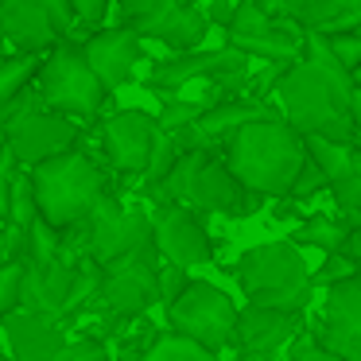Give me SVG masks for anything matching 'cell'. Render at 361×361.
<instances>
[{
    "label": "cell",
    "mask_w": 361,
    "mask_h": 361,
    "mask_svg": "<svg viewBox=\"0 0 361 361\" xmlns=\"http://www.w3.org/2000/svg\"><path fill=\"white\" fill-rule=\"evenodd\" d=\"M276 105L280 117L295 128L303 140H334V144H357L353 128V78L338 66L326 39L319 32H307L303 59L288 66L276 82Z\"/></svg>",
    "instance_id": "obj_1"
},
{
    "label": "cell",
    "mask_w": 361,
    "mask_h": 361,
    "mask_svg": "<svg viewBox=\"0 0 361 361\" xmlns=\"http://www.w3.org/2000/svg\"><path fill=\"white\" fill-rule=\"evenodd\" d=\"M226 167L249 195H291L299 171L307 167V140L283 117L245 125L221 148Z\"/></svg>",
    "instance_id": "obj_2"
},
{
    "label": "cell",
    "mask_w": 361,
    "mask_h": 361,
    "mask_svg": "<svg viewBox=\"0 0 361 361\" xmlns=\"http://www.w3.org/2000/svg\"><path fill=\"white\" fill-rule=\"evenodd\" d=\"M39 218L55 226L59 233L90 221V214L105 202V171L86 148H74L66 156H55L32 171Z\"/></svg>",
    "instance_id": "obj_3"
},
{
    "label": "cell",
    "mask_w": 361,
    "mask_h": 361,
    "mask_svg": "<svg viewBox=\"0 0 361 361\" xmlns=\"http://www.w3.org/2000/svg\"><path fill=\"white\" fill-rule=\"evenodd\" d=\"M237 280L249 295V307L283 311V314H303V307L311 303V283H314L299 245L291 241L245 249L241 260H237Z\"/></svg>",
    "instance_id": "obj_4"
},
{
    "label": "cell",
    "mask_w": 361,
    "mask_h": 361,
    "mask_svg": "<svg viewBox=\"0 0 361 361\" xmlns=\"http://www.w3.org/2000/svg\"><path fill=\"white\" fill-rule=\"evenodd\" d=\"M152 195L159 206H187L195 214H241L249 206V190L226 167L221 152H187Z\"/></svg>",
    "instance_id": "obj_5"
},
{
    "label": "cell",
    "mask_w": 361,
    "mask_h": 361,
    "mask_svg": "<svg viewBox=\"0 0 361 361\" xmlns=\"http://www.w3.org/2000/svg\"><path fill=\"white\" fill-rule=\"evenodd\" d=\"M0 136H4V144L12 148L16 164L24 167V171H35V167L47 164V159L66 156V152L78 148L82 125L71 117L51 113L32 86L27 94H20L12 105L0 109Z\"/></svg>",
    "instance_id": "obj_6"
},
{
    "label": "cell",
    "mask_w": 361,
    "mask_h": 361,
    "mask_svg": "<svg viewBox=\"0 0 361 361\" xmlns=\"http://www.w3.org/2000/svg\"><path fill=\"white\" fill-rule=\"evenodd\" d=\"M35 94L47 105L51 113L71 121H94L102 113L109 90L102 86L94 71L86 63V51L82 43H59L47 59H43V71L35 78Z\"/></svg>",
    "instance_id": "obj_7"
},
{
    "label": "cell",
    "mask_w": 361,
    "mask_h": 361,
    "mask_svg": "<svg viewBox=\"0 0 361 361\" xmlns=\"http://www.w3.org/2000/svg\"><path fill=\"white\" fill-rule=\"evenodd\" d=\"M237 319L241 311L233 307V299L206 280H190V288L167 307V322L175 334L206 345L210 353L237 345Z\"/></svg>",
    "instance_id": "obj_8"
},
{
    "label": "cell",
    "mask_w": 361,
    "mask_h": 361,
    "mask_svg": "<svg viewBox=\"0 0 361 361\" xmlns=\"http://www.w3.org/2000/svg\"><path fill=\"white\" fill-rule=\"evenodd\" d=\"M117 20L133 27L140 39H159L179 55H195L202 47L210 20L198 4H179V0H125L117 8Z\"/></svg>",
    "instance_id": "obj_9"
},
{
    "label": "cell",
    "mask_w": 361,
    "mask_h": 361,
    "mask_svg": "<svg viewBox=\"0 0 361 361\" xmlns=\"http://www.w3.org/2000/svg\"><path fill=\"white\" fill-rule=\"evenodd\" d=\"M159 260H164L159 249L148 245V249L102 268V295H97V303L109 311V319H117V322L136 319L152 303H159V272H164Z\"/></svg>",
    "instance_id": "obj_10"
},
{
    "label": "cell",
    "mask_w": 361,
    "mask_h": 361,
    "mask_svg": "<svg viewBox=\"0 0 361 361\" xmlns=\"http://www.w3.org/2000/svg\"><path fill=\"white\" fill-rule=\"evenodd\" d=\"M226 47L241 55H257L268 63H299L307 47V32L291 20H280L268 12V4H241L233 27L226 32Z\"/></svg>",
    "instance_id": "obj_11"
},
{
    "label": "cell",
    "mask_w": 361,
    "mask_h": 361,
    "mask_svg": "<svg viewBox=\"0 0 361 361\" xmlns=\"http://www.w3.org/2000/svg\"><path fill=\"white\" fill-rule=\"evenodd\" d=\"M148 245H156L152 218L140 210H125L117 198H105L86 221V257L102 268L117 264V260L133 257Z\"/></svg>",
    "instance_id": "obj_12"
},
{
    "label": "cell",
    "mask_w": 361,
    "mask_h": 361,
    "mask_svg": "<svg viewBox=\"0 0 361 361\" xmlns=\"http://www.w3.org/2000/svg\"><path fill=\"white\" fill-rule=\"evenodd\" d=\"M156 140H159V121L148 117V113H140V109H117V113H109L105 125H102L105 156H109V164L125 175H148Z\"/></svg>",
    "instance_id": "obj_13"
},
{
    "label": "cell",
    "mask_w": 361,
    "mask_h": 361,
    "mask_svg": "<svg viewBox=\"0 0 361 361\" xmlns=\"http://www.w3.org/2000/svg\"><path fill=\"white\" fill-rule=\"evenodd\" d=\"M152 226H156V249L167 264L187 272L195 264H210L214 260V241L195 210H187V206H159L152 214Z\"/></svg>",
    "instance_id": "obj_14"
},
{
    "label": "cell",
    "mask_w": 361,
    "mask_h": 361,
    "mask_svg": "<svg viewBox=\"0 0 361 361\" xmlns=\"http://www.w3.org/2000/svg\"><path fill=\"white\" fill-rule=\"evenodd\" d=\"M319 345L342 361H361V272L326 291Z\"/></svg>",
    "instance_id": "obj_15"
},
{
    "label": "cell",
    "mask_w": 361,
    "mask_h": 361,
    "mask_svg": "<svg viewBox=\"0 0 361 361\" xmlns=\"http://www.w3.org/2000/svg\"><path fill=\"white\" fill-rule=\"evenodd\" d=\"M82 51H86L90 71H94L97 78H102V86H105V90L125 86V82L133 78V71L144 63L140 35H136L133 27H125V24L97 32L94 39L82 43Z\"/></svg>",
    "instance_id": "obj_16"
},
{
    "label": "cell",
    "mask_w": 361,
    "mask_h": 361,
    "mask_svg": "<svg viewBox=\"0 0 361 361\" xmlns=\"http://www.w3.org/2000/svg\"><path fill=\"white\" fill-rule=\"evenodd\" d=\"M71 288H74V264L66 257L55 260V264H32V260H24L20 311L59 322L66 314V303H71Z\"/></svg>",
    "instance_id": "obj_17"
},
{
    "label": "cell",
    "mask_w": 361,
    "mask_h": 361,
    "mask_svg": "<svg viewBox=\"0 0 361 361\" xmlns=\"http://www.w3.org/2000/svg\"><path fill=\"white\" fill-rule=\"evenodd\" d=\"M0 32L16 47V55H51L63 43L51 24L47 0H4L0 4Z\"/></svg>",
    "instance_id": "obj_18"
},
{
    "label": "cell",
    "mask_w": 361,
    "mask_h": 361,
    "mask_svg": "<svg viewBox=\"0 0 361 361\" xmlns=\"http://www.w3.org/2000/svg\"><path fill=\"white\" fill-rule=\"evenodd\" d=\"M0 326L8 338L12 361H59V353L66 350V334L59 330V322L39 319V314L16 311L0 319Z\"/></svg>",
    "instance_id": "obj_19"
},
{
    "label": "cell",
    "mask_w": 361,
    "mask_h": 361,
    "mask_svg": "<svg viewBox=\"0 0 361 361\" xmlns=\"http://www.w3.org/2000/svg\"><path fill=\"white\" fill-rule=\"evenodd\" d=\"M299 330V314L264 311V307H245L237 319V350L241 357H272L280 345H288Z\"/></svg>",
    "instance_id": "obj_20"
},
{
    "label": "cell",
    "mask_w": 361,
    "mask_h": 361,
    "mask_svg": "<svg viewBox=\"0 0 361 361\" xmlns=\"http://www.w3.org/2000/svg\"><path fill=\"white\" fill-rule=\"evenodd\" d=\"M43 59L39 55H4L0 59V109L12 105L20 94H27L35 86V78L43 71Z\"/></svg>",
    "instance_id": "obj_21"
},
{
    "label": "cell",
    "mask_w": 361,
    "mask_h": 361,
    "mask_svg": "<svg viewBox=\"0 0 361 361\" xmlns=\"http://www.w3.org/2000/svg\"><path fill=\"white\" fill-rule=\"evenodd\" d=\"M307 156H311V164L319 167L330 183H338L342 175H350L353 159H357V144L350 148V144H334V140L314 136V140H307Z\"/></svg>",
    "instance_id": "obj_22"
},
{
    "label": "cell",
    "mask_w": 361,
    "mask_h": 361,
    "mask_svg": "<svg viewBox=\"0 0 361 361\" xmlns=\"http://www.w3.org/2000/svg\"><path fill=\"white\" fill-rule=\"evenodd\" d=\"M140 361H218V353H210L206 345H198L171 330V334H159Z\"/></svg>",
    "instance_id": "obj_23"
},
{
    "label": "cell",
    "mask_w": 361,
    "mask_h": 361,
    "mask_svg": "<svg viewBox=\"0 0 361 361\" xmlns=\"http://www.w3.org/2000/svg\"><path fill=\"white\" fill-rule=\"evenodd\" d=\"M39 221V202H35V183H32V171L20 167L16 179H12V195H8V226H20V229H32Z\"/></svg>",
    "instance_id": "obj_24"
},
{
    "label": "cell",
    "mask_w": 361,
    "mask_h": 361,
    "mask_svg": "<svg viewBox=\"0 0 361 361\" xmlns=\"http://www.w3.org/2000/svg\"><path fill=\"white\" fill-rule=\"evenodd\" d=\"M345 237H350V233L342 229V221L311 218L295 237H291V245H314V249H322L326 257H334V252H342V249H345Z\"/></svg>",
    "instance_id": "obj_25"
},
{
    "label": "cell",
    "mask_w": 361,
    "mask_h": 361,
    "mask_svg": "<svg viewBox=\"0 0 361 361\" xmlns=\"http://www.w3.org/2000/svg\"><path fill=\"white\" fill-rule=\"evenodd\" d=\"M202 113H206V105H198V102H187V97H179V94H164V109H159V133H183V128H190V125H198L202 121Z\"/></svg>",
    "instance_id": "obj_26"
},
{
    "label": "cell",
    "mask_w": 361,
    "mask_h": 361,
    "mask_svg": "<svg viewBox=\"0 0 361 361\" xmlns=\"http://www.w3.org/2000/svg\"><path fill=\"white\" fill-rule=\"evenodd\" d=\"M27 260L32 264H55V260H63V233L55 226H47L43 218L27 229Z\"/></svg>",
    "instance_id": "obj_27"
},
{
    "label": "cell",
    "mask_w": 361,
    "mask_h": 361,
    "mask_svg": "<svg viewBox=\"0 0 361 361\" xmlns=\"http://www.w3.org/2000/svg\"><path fill=\"white\" fill-rule=\"evenodd\" d=\"M330 195H334L338 210H342L345 218H361V148H357V159H353L350 175L330 183Z\"/></svg>",
    "instance_id": "obj_28"
},
{
    "label": "cell",
    "mask_w": 361,
    "mask_h": 361,
    "mask_svg": "<svg viewBox=\"0 0 361 361\" xmlns=\"http://www.w3.org/2000/svg\"><path fill=\"white\" fill-rule=\"evenodd\" d=\"M322 39H326V35H322ZM326 47H330V55L338 59V66H342L350 78H353V71H361V35H357V32H350V35H330Z\"/></svg>",
    "instance_id": "obj_29"
},
{
    "label": "cell",
    "mask_w": 361,
    "mask_h": 361,
    "mask_svg": "<svg viewBox=\"0 0 361 361\" xmlns=\"http://www.w3.org/2000/svg\"><path fill=\"white\" fill-rule=\"evenodd\" d=\"M20 288H24V264L0 268V319L20 311Z\"/></svg>",
    "instance_id": "obj_30"
},
{
    "label": "cell",
    "mask_w": 361,
    "mask_h": 361,
    "mask_svg": "<svg viewBox=\"0 0 361 361\" xmlns=\"http://www.w3.org/2000/svg\"><path fill=\"white\" fill-rule=\"evenodd\" d=\"M361 268L353 264L345 252H334V257H326L319 264V272H314V283H322V288H338V283H345V280H353Z\"/></svg>",
    "instance_id": "obj_31"
},
{
    "label": "cell",
    "mask_w": 361,
    "mask_h": 361,
    "mask_svg": "<svg viewBox=\"0 0 361 361\" xmlns=\"http://www.w3.org/2000/svg\"><path fill=\"white\" fill-rule=\"evenodd\" d=\"M59 361H113L109 350H105L102 338H74V342H66V350L59 353Z\"/></svg>",
    "instance_id": "obj_32"
},
{
    "label": "cell",
    "mask_w": 361,
    "mask_h": 361,
    "mask_svg": "<svg viewBox=\"0 0 361 361\" xmlns=\"http://www.w3.org/2000/svg\"><path fill=\"white\" fill-rule=\"evenodd\" d=\"M20 164L16 156H12V148L4 144V136H0V218L8 221V195H12V179H16Z\"/></svg>",
    "instance_id": "obj_33"
},
{
    "label": "cell",
    "mask_w": 361,
    "mask_h": 361,
    "mask_svg": "<svg viewBox=\"0 0 361 361\" xmlns=\"http://www.w3.org/2000/svg\"><path fill=\"white\" fill-rule=\"evenodd\" d=\"M187 288H190L187 272H183V268H175V264H164V272H159V303L171 307Z\"/></svg>",
    "instance_id": "obj_34"
},
{
    "label": "cell",
    "mask_w": 361,
    "mask_h": 361,
    "mask_svg": "<svg viewBox=\"0 0 361 361\" xmlns=\"http://www.w3.org/2000/svg\"><path fill=\"white\" fill-rule=\"evenodd\" d=\"M326 187H330V179H326V175H322L319 167L311 164V159H307V167L299 171L295 187H291V198H299V202H303V198H314L319 190H326Z\"/></svg>",
    "instance_id": "obj_35"
},
{
    "label": "cell",
    "mask_w": 361,
    "mask_h": 361,
    "mask_svg": "<svg viewBox=\"0 0 361 361\" xmlns=\"http://www.w3.org/2000/svg\"><path fill=\"white\" fill-rule=\"evenodd\" d=\"M291 361H342V357H334L330 350H322L319 342H295L291 345Z\"/></svg>",
    "instance_id": "obj_36"
},
{
    "label": "cell",
    "mask_w": 361,
    "mask_h": 361,
    "mask_svg": "<svg viewBox=\"0 0 361 361\" xmlns=\"http://www.w3.org/2000/svg\"><path fill=\"white\" fill-rule=\"evenodd\" d=\"M237 12H241V4H206L202 8V16L210 20V24H218V27H233V20H237Z\"/></svg>",
    "instance_id": "obj_37"
},
{
    "label": "cell",
    "mask_w": 361,
    "mask_h": 361,
    "mask_svg": "<svg viewBox=\"0 0 361 361\" xmlns=\"http://www.w3.org/2000/svg\"><path fill=\"white\" fill-rule=\"evenodd\" d=\"M353 128H357V140H361V90H353Z\"/></svg>",
    "instance_id": "obj_38"
},
{
    "label": "cell",
    "mask_w": 361,
    "mask_h": 361,
    "mask_svg": "<svg viewBox=\"0 0 361 361\" xmlns=\"http://www.w3.org/2000/svg\"><path fill=\"white\" fill-rule=\"evenodd\" d=\"M353 90H361V71H353Z\"/></svg>",
    "instance_id": "obj_39"
},
{
    "label": "cell",
    "mask_w": 361,
    "mask_h": 361,
    "mask_svg": "<svg viewBox=\"0 0 361 361\" xmlns=\"http://www.w3.org/2000/svg\"><path fill=\"white\" fill-rule=\"evenodd\" d=\"M237 361H276V357H237Z\"/></svg>",
    "instance_id": "obj_40"
},
{
    "label": "cell",
    "mask_w": 361,
    "mask_h": 361,
    "mask_svg": "<svg viewBox=\"0 0 361 361\" xmlns=\"http://www.w3.org/2000/svg\"><path fill=\"white\" fill-rule=\"evenodd\" d=\"M0 361H12V357H8V353H4V350H0Z\"/></svg>",
    "instance_id": "obj_41"
},
{
    "label": "cell",
    "mask_w": 361,
    "mask_h": 361,
    "mask_svg": "<svg viewBox=\"0 0 361 361\" xmlns=\"http://www.w3.org/2000/svg\"><path fill=\"white\" fill-rule=\"evenodd\" d=\"M0 39H4V32H0Z\"/></svg>",
    "instance_id": "obj_42"
},
{
    "label": "cell",
    "mask_w": 361,
    "mask_h": 361,
    "mask_svg": "<svg viewBox=\"0 0 361 361\" xmlns=\"http://www.w3.org/2000/svg\"><path fill=\"white\" fill-rule=\"evenodd\" d=\"M357 35H361V32H357Z\"/></svg>",
    "instance_id": "obj_43"
}]
</instances>
